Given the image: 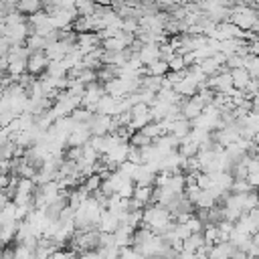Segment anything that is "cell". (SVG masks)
<instances>
[{"mask_svg":"<svg viewBox=\"0 0 259 259\" xmlns=\"http://www.w3.org/2000/svg\"><path fill=\"white\" fill-rule=\"evenodd\" d=\"M180 105H182V115L188 117V119L198 117V115L204 111V107H206V103H204V99L200 97V93H194L192 97H186Z\"/></svg>","mask_w":259,"mask_h":259,"instance_id":"1","label":"cell"},{"mask_svg":"<svg viewBox=\"0 0 259 259\" xmlns=\"http://www.w3.org/2000/svg\"><path fill=\"white\" fill-rule=\"evenodd\" d=\"M111 123H113V115H107V113H93L89 125H91V132L93 136H105L111 132Z\"/></svg>","mask_w":259,"mask_h":259,"instance_id":"2","label":"cell"},{"mask_svg":"<svg viewBox=\"0 0 259 259\" xmlns=\"http://www.w3.org/2000/svg\"><path fill=\"white\" fill-rule=\"evenodd\" d=\"M49 63H51V59L47 57L45 51H34V53L28 57V73H32V75H42V73L47 71Z\"/></svg>","mask_w":259,"mask_h":259,"instance_id":"3","label":"cell"},{"mask_svg":"<svg viewBox=\"0 0 259 259\" xmlns=\"http://www.w3.org/2000/svg\"><path fill=\"white\" fill-rule=\"evenodd\" d=\"M97 227H99V231L115 233V229L119 227V217H117V212H113V210H109V208H103V212H101V219H99Z\"/></svg>","mask_w":259,"mask_h":259,"instance_id":"4","label":"cell"},{"mask_svg":"<svg viewBox=\"0 0 259 259\" xmlns=\"http://www.w3.org/2000/svg\"><path fill=\"white\" fill-rule=\"evenodd\" d=\"M231 75H233V85L237 89H245L247 83L251 81V71L247 67H237V69H231Z\"/></svg>","mask_w":259,"mask_h":259,"instance_id":"5","label":"cell"},{"mask_svg":"<svg viewBox=\"0 0 259 259\" xmlns=\"http://www.w3.org/2000/svg\"><path fill=\"white\" fill-rule=\"evenodd\" d=\"M190 130H192V121H190L188 117H184V115H182V117H178V119L172 123V127H170V132H168V134H174L176 138H180V140H182L184 136H188V134H190Z\"/></svg>","mask_w":259,"mask_h":259,"instance_id":"6","label":"cell"},{"mask_svg":"<svg viewBox=\"0 0 259 259\" xmlns=\"http://www.w3.org/2000/svg\"><path fill=\"white\" fill-rule=\"evenodd\" d=\"M154 178H156V172L148 164H140L136 174H134L136 184H154Z\"/></svg>","mask_w":259,"mask_h":259,"instance_id":"7","label":"cell"},{"mask_svg":"<svg viewBox=\"0 0 259 259\" xmlns=\"http://www.w3.org/2000/svg\"><path fill=\"white\" fill-rule=\"evenodd\" d=\"M138 55H140V59L144 61V65H150L152 61L160 59V45H154V42H146Z\"/></svg>","mask_w":259,"mask_h":259,"instance_id":"8","label":"cell"},{"mask_svg":"<svg viewBox=\"0 0 259 259\" xmlns=\"http://www.w3.org/2000/svg\"><path fill=\"white\" fill-rule=\"evenodd\" d=\"M214 204H217V196L212 194L210 188H202L198 198H196V202H194L196 208H212Z\"/></svg>","mask_w":259,"mask_h":259,"instance_id":"9","label":"cell"},{"mask_svg":"<svg viewBox=\"0 0 259 259\" xmlns=\"http://www.w3.org/2000/svg\"><path fill=\"white\" fill-rule=\"evenodd\" d=\"M170 73V65L164 59H156L150 65H146V75H168Z\"/></svg>","mask_w":259,"mask_h":259,"instance_id":"10","label":"cell"},{"mask_svg":"<svg viewBox=\"0 0 259 259\" xmlns=\"http://www.w3.org/2000/svg\"><path fill=\"white\" fill-rule=\"evenodd\" d=\"M101 47H103V49H107V51H123V49H127L125 40L121 38V30H119L115 36L103 38V40H101Z\"/></svg>","mask_w":259,"mask_h":259,"instance_id":"11","label":"cell"},{"mask_svg":"<svg viewBox=\"0 0 259 259\" xmlns=\"http://www.w3.org/2000/svg\"><path fill=\"white\" fill-rule=\"evenodd\" d=\"M202 245H206V241H204V233L200 231V233H192L190 237H186L182 249H186V251H194V253H196V249L202 247Z\"/></svg>","mask_w":259,"mask_h":259,"instance_id":"12","label":"cell"},{"mask_svg":"<svg viewBox=\"0 0 259 259\" xmlns=\"http://www.w3.org/2000/svg\"><path fill=\"white\" fill-rule=\"evenodd\" d=\"M16 8L20 12H24V14H32V12L40 10V8H45V4H42V0H18Z\"/></svg>","mask_w":259,"mask_h":259,"instance_id":"13","label":"cell"},{"mask_svg":"<svg viewBox=\"0 0 259 259\" xmlns=\"http://www.w3.org/2000/svg\"><path fill=\"white\" fill-rule=\"evenodd\" d=\"M200 67H202V71H204V73L210 77V75L219 73L223 65H221V63H219L214 57H206V59H202V61H200Z\"/></svg>","mask_w":259,"mask_h":259,"instance_id":"14","label":"cell"},{"mask_svg":"<svg viewBox=\"0 0 259 259\" xmlns=\"http://www.w3.org/2000/svg\"><path fill=\"white\" fill-rule=\"evenodd\" d=\"M130 144L142 148V146H150V144H154V140H152L148 134H144L142 130H136V132L132 134V138H130Z\"/></svg>","mask_w":259,"mask_h":259,"instance_id":"15","label":"cell"},{"mask_svg":"<svg viewBox=\"0 0 259 259\" xmlns=\"http://www.w3.org/2000/svg\"><path fill=\"white\" fill-rule=\"evenodd\" d=\"M134 192H136V180L134 178H123V182L117 188V194L123 196V198H132Z\"/></svg>","mask_w":259,"mask_h":259,"instance_id":"16","label":"cell"},{"mask_svg":"<svg viewBox=\"0 0 259 259\" xmlns=\"http://www.w3.org/2000/svg\"><path fill=\"white\" fill-rule=\"evenodd\" d=\"M75 2H77L79 16H91V14H95V8H97V2L95 0H75Z\"/></svg>","mask_w":259,"mask_h":259,"instance_id":"17","label":"cell"},{"mask_svg":"<svg viewBox=\"0 0 259 259\" xmlns=\"http://www.w3.org/2000/svg\"><path fill=\"white\" fill-rule=\"evenodd\" d=\"M101 182H103V176H101L99 172H93V174H89V176L85 178L83 186H85L89 192H93V190H99V188H101Z\"/></svg>","mask_w":259,"mask_h":259,"instance_id":"18","label":"cell"},{"mask_svg":"<svg viewBox=\"0 0 259 259\" xmlns=\"http://www.w3.org/2000/svg\"><path fill=\"white\" fill-rule=\"evenodd\" d=\"M93 113H95V111H91L89 107H85V105H79L77 109H73V113H71V117H73L75 121H91V117H93Z\"/></svg>","mask_w":259,"mask_h":259,"instance_id":"19","label":"cell"},{"mask_svg":"<svg viewBox=\"0 0 259 259\" xmlns=\"http://www.w3.org/2000/svg\"><path fill=\"white\" fill-rule=\"evenodd\" d=\"M231 190H233V192H251V190H255V186H253L247 178H235Z\"/></svg>","mask_w":259,"mask_h":259,"instance_id":"20","label":"cell"},{"mask_svg":"<svg viewBox=\"0 0 259 259\" xmlns=\"http://www.w3.org/2000/svg\"><path fill=\"white\" fill-rule=\"evenodd\" d=\"M245 67L251 71V75L253 77H259V55H247V59H245Z\"/></svg>","mask_w":259,"mask_h":259,"instance_id":"21","label":"cell"},{"mask_svg":"<svg viewBox=\"0 0 259 259\" xmlns=\"http://www.w3.org/2000/svg\"><path fill=\"white\" fill-rule=\"evenodd\" d=\"M138 28H140V18L138 16H125L123 18L121 30H125V32H138Z\"/></svg>","mask_w":259,"mask_h":259,"instance_id":"22","label":"cell"},{"mask_svg":"<svg viewBox=\"0 0 259 259\" xmlns=\"http://www.w3.org/2000/svg\"><path fill=\"white\" fill-rule=\"evenodd\" d=\"M245 59H247V55H241V53H235V55H229V57H227V67H229V69H237V67H245Z\"/></svg>","mask_w":259,"mask_h":259,"instance_id":"23","label":"cell"},{"mask_svg":"<svg viewBox=\"0 0 259 259\" xmlns=\"http://www.w3.org/2000/svg\"><path fill=\"white\" fill-rule=\"evenodd\" d=\"M174 55H176V49H174V45H172L170 40H168V42H164V45H160V59L170 61Z\"/></svg>","mask_w":259,"mask_h":259,"instance_id":"24","label":"cell"},{"mask_svg":"<svg viewBox=\"0 0 259 259\" xmlns=\"http://www.w3.org/2000/svg\"><path fill=\"white\" fill-rule=\"evenodd\" d=\"M168 65H170V71H182V69H186L188 65H186V61H184V57L182 55H174L170 61H168Z\"/></svg>","mask_w":259,"mask_h":259,"instance_id":"25","label":"cell"},{"mask_svg":"<svg viewBox=\"0 0 259 259\" xmlns=\"http://www.w3.org/2000/svg\"><path fill=\"white\" fill-rule=\"evenodd\" d=\"M172 178V172L170 170H160L156 172V178H154V186H166Z\"/></svg>","mask_w":259,"mask_h":259,"instance_id":"26","label":"cell"},{"mask_svg":"<svg viewBox=\"0 0 259 259\" xmlns=\"http://www.w3.org/2000/svg\"><path fill=\"white\" fill-rule=\"evenodd\" d=\"M89 144H91L93 148H97L101 154H105V136H91Z\"/></svg>","mask_w":259,"mask_h":259,"instance_id":"27","label":"cell"},{"mask_svg":"<svg viewBox=\"0 0 259 259\" xmlns=\"http://www.w3.org/2000/svg\"><path fill=\"white\" fill-rule=\"evenodd\" d=\"M251 30H253V32H255V34H257V36H259V20H257V22H255V26H253V28H251Z\"/></svg>","mask_w":259,"mask_h":259,"instance_id":"28","label":"cell"}]
</instances>
